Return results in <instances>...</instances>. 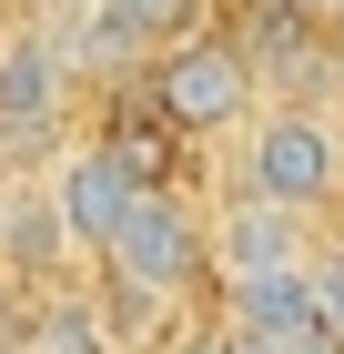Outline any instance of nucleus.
<instances>
[{
	"mask_svg": "<svg viewBox=\"0 0 344 354\" xmlns=\"http://www.w3.org/2000/svg\"><path fill=\"white\" fill-rule=\"evenodd\" d=\"M304 324H314V263L223 283V334H304Z\"/></svg>",
	"mask_w": 344,
	"mask_h": 354,
	"instance_id": "nucleus-7",
	"label": "nucleus"
},
{
	"mask_svg": "<svg viewBox=\"0 0 344 354\" xmlns=\"http://www.w3.org/2000/svg\"><path fill=\"white\" fill-rule=\"evenodd\" d=\"M314 324L344 344V243H314Z\"/></svg>",
	"mask_w": 344,
	"mask_h": 354,
	"instance_id": "nucleus-9",
	"label": "nucleus"
},
{
	"mask_svg": "<svg viewBox=\"0 0 344 354\" xmlns=\"http://www.w3.org/2000/svg\"><path fill=\"white\" fill-rule=\"evenodd\" d=\"M21 354H111V324H102V304H41L21 334Z\"/></svg>",
	"mask_w": 344,
	"mask_h": 354,
	"instance_id": "nucleus-8",
	"label": "nucleus"
},
{
	"mask_svg": "<svg viewBox=\"0 0 344 354\" xmlns=\"http://www.w3.org/2000/svg\"><path fill=\"white\" fill-rule=\"evenodd\" d=\"M314 223H293V213H273V203H223L212 213V273L223 283H253V273H293V263H314Z\"/></svg>",
	"mask_w": 344,
	"mask_h": 354,
	"instance_id": "nucleus-6",
	"label": "nucleus"
},
{
	"mask_svg": "<svg viewBox=\"0 0 344 354\" xmlns=\"http://www.w3.org/2000/svg\"><path fill=\"white\" fill-rule=\"evenodd\" d=\"M10 354H21V344H10Z\"/></svg>",
	"mask_w": 344,
	"mask_h": 354,
	"instance_id": "nucleus-15",
	"label": "nucleus"
},
{
	"mask_svg": "<svg viewBox=\"0 0 344 354\" xmlns=\"http://www.w3.org/2000/svg\"><path fill=\"white\" fill-rule=\"evenodd\" d=\"M61 111H71V61L51 51V30H10L0 41V142L30 152V142H51Z\"/></svg>",
	"mask_w": 344,
	"mask_h": 354,
	"instance_id": "nucleus-5",
	"label": "nucleus"
},
{
	"mask_svg": "<svg viewBox=\"0 0 344 354\" xmlns=\"http://www.w3.org/2000/svg\"><path fill=\"white\" fill-rule=\"evenodd\" d=\"M264 10H273V21H314V10L334 21V0H264Z\"/></svg>",
	"mask_w": 344,
	"mask_h": 354,
	"instance_id": "nucleus-11",
	"label": "nucleus"
},
{
	"mask_svg": "<svg viewBox=\"0 0 344 354\" xmlns=\"http://www.w3.org/2000/svg\"><path fill=\"white\" fill-rule=\"evenodd\" d=\"M223 354H344L324 324H304V334H212Z\"/></svg>",
	"mask_w": 344,
	"mask_h": 354,
	"instance_id": "nucleus-10",
	"label": "nucleus"
},
{
	"mask_svg": "<svg viewBox=\"0 0 344 354\" xmlns=\"http://www.w3.org/2000/svg\"><path fill=\"white\" fill-rule=\"evenodd\" d=\"M243 192L273 213L314 223L344 203V122L334 102H264V122L243 132Z\"/></svg>",
	"mask_w": 344,
	"mask_h": 354,
	"instance_id": "nucleus-1",
	"label": "nucleus"
},
{
	"mask_svg": "<svg viewBox=\"0 0 344 354\" xmlns=\"http://www.w3.org/2000/svg\"><path fill=\"white\" fill-rule=\"evenodd\" d=\"M10 233H21V192L0 183V253H10Z\"/></svg>",
	"mask_w": 344,
	"mask_h": 354,
	"instance_id": "nucleus-12",
	"label": "nucleus"
},
{
	"mask_svg": "<svg viewBox=\"0 0 344 354\" xmlns=\"http://www.w3.org/2000/svg\"><path fill=\"white\" fill-rule=\"evenodd\" d=\"M334 122H344V102H334Z\"/></svg>",
	"mask_w": 344,
	"mask_h": 354,
	"instance_id": "nucleus-14",
	"label": "nucleus"
},
{
	"mask_svg": "<svg viewBox=\"0 0 344 354\" xmlns=\"http://www.w3.org/2000/svg\"><path fill=\"white\" fill-rule=\"evenodd\" d=\"M203 273H212V223L192 213L183 192H162V183H152V192H142V213L122 223V243L102 253L111 304H122V314H142V324H162V314L203 283Z\"/></svg>",
	"mask_w": 344,
	"mask_h": 354,
	"instance_id": "nucleus-2",
	"label": "nucleus"
},
{
	"mask_svg": "<svg viewBox=\"0 0 344 354\" xmlns=\"http://www.w3.org/2000/svg\"><path fill=\"white\" fill-rule=\"evenodd\" d=\"M324 51H334V71H344V21H334V41H324Z\"/></svg>",
	"mask_w": 344,
	"mask_h": 354,
	"instance_id": "nucleus-13",
	"label": "nucleus"
},
{
	"mask_svg": "<svg viewBox=\"0 0 344 354\" xmlns=\"http://www.w3.org/2000/svg\"><path fill=\"white\" fill-rule=\"evenodd\" d=\"M152 111L172 122V132L192 142H233L264 122V71H253V51L243 41H212V30H192L183 51L152 61Z\"/></svg>",
	"mask_w": 344,
	"mask_h": 354,
	"instance_id": "nucleus-3",
	"label": "nucleus"
},
{
	"mask_svg": "<svg viewBox=\"0 0 344 354\" xmlns=\"http://www.w3.org/2000/svg\"><path fill=\"white\" fill-rule=\"evenodd\" d=\"M142 192H152V183H132L111 142H61V152H51V172H41L51 233H61L71 253H91V263H102V253L122 243V223L142 213Z\"/></svg>",
	"mask_w": 344,
	"mask_h": 354,
	"instance_id": "nucleus-4",
	"label": "nucleus"
}]
</instances>
